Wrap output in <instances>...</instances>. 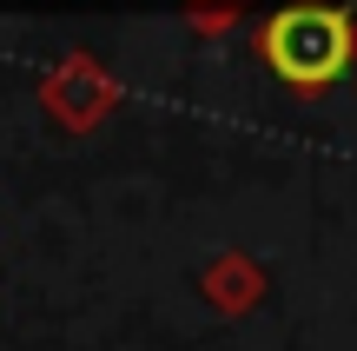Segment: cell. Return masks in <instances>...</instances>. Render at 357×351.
Returning <instances> with one entry per match:
<instances>
[{"mask_svg":"<svg viewBox=\"0 0 357 351\" xmlns=\"http://www.w3.org/2000/svg\"><path fill=\"white\" fill-rule=\"evenodd\" d=\"M258 60H265L298 100L331 93L357 66V20H351V7L291 0V7L265 13V20H258Z\"/></svg>","mask_w":357,"mask_h":351,"instance_id":"cell-1","label":"cell"},{"mask_svg":"<svg viewBox=\"0 0 357 351\" xmlns=\"http://www.w3.org/2000/svg\"><path fill=\"white\" fill-rule=\"evenodd\" d=\"M40 106H47L66 133H93V126L119 106V80L106 73L93 53H60L53 73L40 80Z\"/></svg>","mask_w":357,"mask_h":351,"instance_id":"cell-2","label":"cell"},{"mask_svg":"<svg viewBox=\"0 0 357 351\" xmlns=\"http://www.w3.org/2000/svg\"><path fill=\"white\" fill-rule=\"evenodd\" d=\"M258 285H265V278H258V265L245 259V252H218V259L199 272V292L212 299V312H252Z\"/></svg>","mask_w":357,"mask_h":351,"instance_id":"cell-3","label":"cell"},{"mask_svg":"<svg viewBox=\"0 0 357 351\" xmlns=\"http://www.w3.org/2000/svg\"><path fill=\"white\" fill-rule=\"evenodd\" d=\"M238 13H245V0H185V20L199 27V33H225Z\"/></svg>","mask_w":357,"mask_h":351,"instance_id":"cell-4","label":"cell"}]
</instances>
